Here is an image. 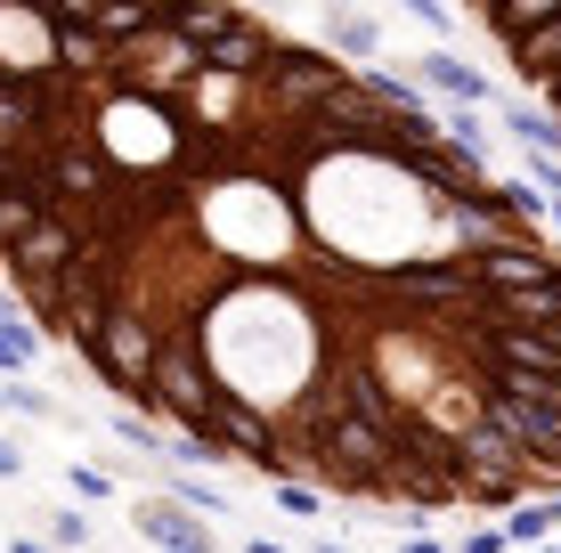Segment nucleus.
<instances>
[{"label":"nucleus","mask_w":561,"mask_h":553,"mask_svg":"<svg viewBox=\"0 0 561 553\" xmlns=\"http://www.w3.org/2000/svg\"><path fill=\"white\" fill-rule=\"evenodd\" d=\"M318 553H342V545H318Z\"/></svg>","instance_id":"obj_21"},{"label":"nucleus","mask_w":561,"mask_h":553,"mask_svg":"<svg viewBox=\"0 0 561 553\" xmlns=\"http://www.w3.org/2000/svg\"><path fill=\"white\" fill-rule=\"evenodd\" d=\"M415 82L432 90V99H456V106H489V73H480V66H463L456 49H432V57L415 66Z\"/></svg>","instance_id":"obj_4"},{"label":"nucleus","mask_w":561,"mask_h":553,"mask_svg":"<svg viewBox=\"0 0 561 553\" xmlns=\"http://www.w3.org/2000/svg\"><path fill=\"white\" fill-rule=\"evenodd\" d=\"M114 440H123V448H139V456H171V440H163V431H147V415H114Z\"/></svg>","instance_id":"obj_8"},{"label":"nucleus","mask_w":561,"mask_h":553,"mask_svg":"<svg viewBox=\"0 0 561 553\" xmlns=\"http://www.w3.org/2000/svg\"><path fill=\"white\" fill-rule=\"evenodd\" d=\"M9 553H49V545H42V538H16V545H9Z\"/></svg>","instance_id":"obj_18"},{"label":"nucleus","mask_w":561,"mask_h":553,"mask_svg":"<svg viewBox=\"0 0 561 553\" xmlns=\"http://www.w3.org/2000/svg\"><path fill=\"white\" fill-rule=\"evenodd\" d=\"M472 16L496 33V49L520 73V90L561 123V0H480Z\"/></svg>","instance_id":"obj_1"},{"label":"nucleus","mask_w":561,"mask_h":553,"mask_svg":"<svg viewBox=\"0 0 561 553\" xmlns=\"http://www.w3.org/2000/svg\"><path fill=\"white\" fill-rule=\"evenodd\" d=\"M220 440H171V464H180V472H196V464H220Z\"/></svg>","instance_id":"obj_11"},{"label":"nucleus","mask_w":561,"mask_h":553,"mask_svg":"<svg viewBox=\"0 0 561 553\" xmlns=\"http://www.w3.org/2000/svg\"><path fill=\"white\" fill-rule=\"evenodd\" d=\"M66 488H73V497H114V481H106L99 464H73V472H66Z\"/></svg>","instance_id":"obj_14"},{"label":"nucleus","mask_w":561,"mask_h":553,"mask_svg":"<svg viewBox=\"0 0 561 553\" xmlns=\"http://www.w3.org/2000/svg\"><path fill=\"white\" fill-rule=\"evenodd\" d=\"M463 553H505V529H472V538H463Z\"/></svg>","instance_id":"obj_15"},{"label":"nucleus","mask_w":561,"mask_h":553,"mask_svg":"<svg viewBox=\"0 0 561 553\" xmlns=\"http://www.w3.org/2000/svg\"><path fill=\"white\" fill-rule=\"evenodd\" d=\"M0 367H42V334L9 318V301H0Z\"/></svg>","instance_id":"obj_7"},{"label":"nucleus","mask_w":561,"mask_h":553,"mask_svg":"<svg viewBox=\"0 0 561 553\" xmlns=\"http://www.w3.org/2000/svg\"><path fill=\"white\" fill-rule=\"evenodd\" d=\"M277 505L294 512V521H318V512H325V497H318V488H301V481H285V488H277Z\"/></svg>","instance_id":"obj_12"},{"label":"nucleus","mask_w":561,"mask_h":553,"mask_svg":"<svg viewBox=\"0 0 561 553\" xmlns=\"http://www.w3.org/2000/svg\"><path fill=\"white\" fill-rule=\"evenodd\" d=\"M537 553H561V545H537Z\"/></svg>","instance_id":"obj_20"},{"label":"nucleus","mask_w":561,"mask_h":553,"mask_svg":"<svg viewBox=\"0 0 561 553\" xmlns=\"http://www.w3.org/2000/svg\"><path fill=\"white\" fill-rule=\"evenodd\" d=\"M139 538H154L163 553H211V538L187 512H171V505H139Z\"/></svg>","instance_id":"obj_5"},{"label":"nucleus","mask_w":561,"mask_h":553,"mask_svg":"<svg viewBox=\"0 0 561 553\" xmlns=\"http://www.w3.org/2000/svg\"><path fill=\"white\" fill-rule=\"evenodd\" d=\"M318 25H325V42H334L342 66L375 73V57H382V16H366V9H318Z\"/></svg>","instance_id":"obj_3"},{"label":"nucleus","mask_w":561,"mask_h":553,"mask_svg":"<svg viewBox=\"0 0 561 553\" xmlns=\"http://www.w3.org/2000/svg\"><path fill=\"white\" fill-rule=\"evenodd\" d=\"M244 553H285V545H277V538H253V545H244Z\"/></svg>","instance_id":"obj_19"},{"label":"nucleus","mask_w":561,"mask_h":553,"mask_svg":"<svg viewBox=\"0 0 561 553\" xmlns=\"http://www.w3.org/2000/svg\"><path fill=\"white\" fill-rule=\"evenodd\" d=\"M399 553H448V545H439V538H408V545H399Z\"/></svg>","instance_id":"obj_17"},{"label":"nucleus","mask_w":561,"mask_h":553,"mask_svg":"<svg viewBox=\"0 0 561 553\" xmlns=\"http://www.w3.org/2000/svg\"><path fill=\"white\" fill-rule=\"evenodd\" d=\"M505 130L529 147V155H553V147H561V123H553L546 106H505Z\"/></svg>","instance_id":"obj_6"},{"label":"nucleus","mask_w":561,"mask_h":553,"mask_svg":"<svg viewBox=\"0 0 561 553\" xmlns=\"http://www.w3.org/2000/svg\"><path fill=\"white\" fill-rule=\"evenodd\" d=\"M73 253H82V237H73L66 220H42V228H33V237H25V244H16V253H9V277L25 285L33 301H49L57 285H66Z\"/></svg>","instance_id":"obj_2"},{"label":"nucleus","mask_w":561,"mask_h":553,"mask_svg":"<svg viewBox=\"0 0 561 553\" xmlns=\"http://www.w3.org/2000/svg\"><path fill=\"white\" fill-rule=\"evenodd\" d=\"M448 139L463 147V155H489V123H480L472 106H448Z\"/></svg>","instance_id":"obj_9"},{"label":"nucleus","mask_w":561,"mask_h":553,"mask_svg":"<svg viewBox=\"0 0 561 553\" xmlns=\"http://www.w3.org/2000/svg\"><path fill=\"white\" fill-rule=\"evenodd\" d=\"M16 472H25V456H16L9 440H0V481H16Z\"/></svg>","instance_id":"obj_16"},{"label":"nucleus","mask_w":561,"mask_h":553,"mask_svg":"<svg viewBox=\"0 0 561 553\" xmlns=\"http://www.w3.org/2000/svg\"><path fill=\"white\" fill-rule=\"evenodd\" d=\"M49 538H57V545H73V553H82V545H90V521H82V512H73V505H66V512H49Z\"/></svg>","instance_id":"obj_13"},{"label":"nucleus","mask_w":561,"mask_h":553,"mask_svg":"<svg viewBox=\"0 0 561 553\" xmlns=\"http://www.w3.org/2000/svg\"><path fill=\"white\" fill-rule=\"evenodd\" d=\"M0 407H9V415H49V391H33V383L9 375V383H0Z\"/></svg>","instance_id":"obj_10"}]
</instances>
